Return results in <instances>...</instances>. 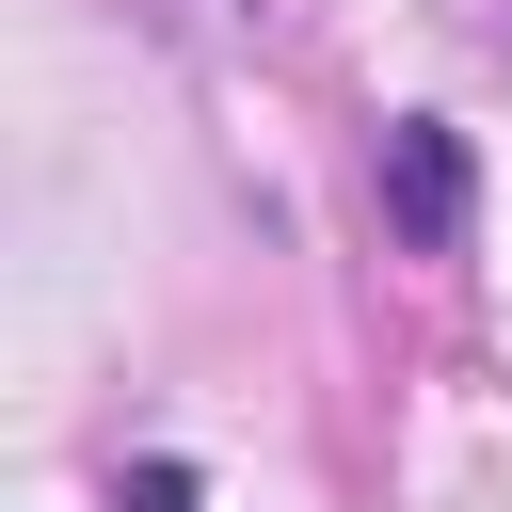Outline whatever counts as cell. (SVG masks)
Instances as JSON below:
<instances>
[{
	"label": "cell",
	"mask_w": 512,
	"mask_h": 512,
	"mask_svg": "<svg viewBox=\"0 0 512 512\" xmlns=\"http://www.w3.org/2000/svg\"><path fill=\"white\" fill-rule=\"evenodd\" d=\"M368 176H384V224H400L416 256H448V240H464V208H480V176H464V128H432V112H400Z\"/></svg>",
	"instance_id": "cell-1"
},
{
	"label": "cell",
	"mask_w": 512,
	"mask_h": 512,
	"mask_svg": "<svg viewBox=\"0 0 512 512\" xmlns=\"http://www.w3.org/2000/svg\"><path fill=\"white\" fill-rule=\"evenodd\" d=\"M112 512H208V496H192V464H128V480H112Z\"/></svg>",
	"instance_id": "cell-2"
}]
</instances>
